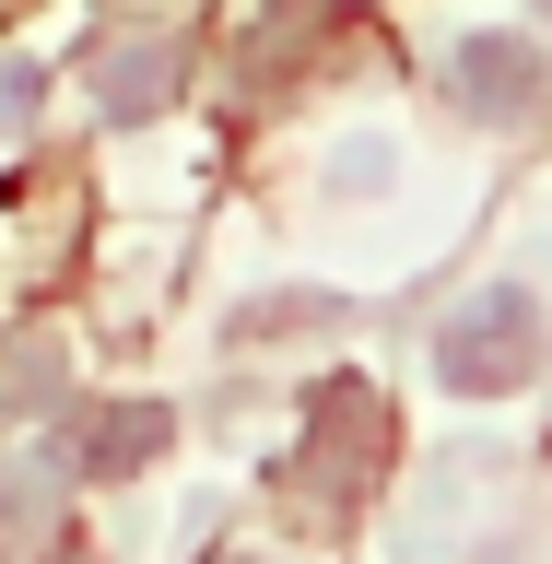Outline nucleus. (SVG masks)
<instances>
[{
	"label": "nucleus",
	"instance_id": "obj_1",
	"mask_svg": "<svg viewBox=\"0 0 552 564\" xmlns=\"http://www.w3.org/2000/svg\"><path fill=\"white\" fill-rule=\"evenodd\" d=\"M529 365H541V306H529L518 282L470 294V306L447 317V341H435V377H447L458 400H494V388H518Z\"/></svg>",
	"mask_w": 552,
	"mask_h": 564
},
{
	"label": "nucleus",
	"instance_id": "obj_2",
	"mask_svg": "<svg viewBox=\"0 0 552 564\" xmlns=\"http://www.w3.org/2000/svg\"><path fill=\"white\" fill-rule=\"evenodd\" d=\"M377 458H388V388L377 377H329V388H317V412H306V470L329 494H353Z\"/></svg>",
	"mask_w": 552,
	"mask_h": 564
},
{
	"label": "nucleus",
	"instance_id": "obj_3",
	"mask_svg": "<svg viewBox=\"0 0 552 564\" xmlns=\"http://www.w3.org/2000/svg\"><path fill=\"white\" fill-rule=\"evenodd\" d=\"M541 95H552V70H541V47H529V35H470V47H458V106H470V118L529 130V118H541Z\"/></svg>",
	"mask_w": 552,
	"mask_h": 564
},
{
	"label": "nucleus",
	"instance_id": "obj_4",
	"mask_svg": "<svg viewBox=\"0 0 552 564\" xmlns=\"http://www.w3.org/2000/svg\"><path fill=\"white\" fill-rule=\"evenodd\" d=\"M176 412L165 400H106V412L71 423V470H95V482H118V470H141V458H165Z\"/></svg>",
	"mask_w": 552,
	"mask_h": 564
},
{
	"label": "nucleus",
	"instance_id": "obj_5",
	"mask_svg": "<svg viewBox=\"0 0 552 564\" xmlns=\"http://www.w3.org/2000/svg\"><path fill=\"white\" fill-rule=\"evenodd\" d=\"M176 59H188V47H176V35H130V47H106V118H141V106H165V83H176Z\"/></svg>",
	"mask_w": 552,
	"mask_h": 564
},
{
	"label": "nucleus",
	"instance_id": "obj_6",
	"mask_svg": "<svg viewBox=\"0 0 552 564\" xmlns=\"http://www.w3.org/2000/svg\"><path fill=\"white\" fill-rule=\"evenodd\" d=\"M24 400H59V341H12L0 352V412H24Z\"/></svg>",
	"mask_w": 552,
	"mask_h": 564
},
{
	"label": "nucleus",
	"instance_id": "obj_7",
	"mask_svg": "<svg viewBox=\"0 0 552 564\" xmlns=\"http://www.w3.org/2000/svg\"><path fill=\"white\" fill-rule=\"evenodd\" d=\"M24 95H35V83H24V70H0V118H24Z\"/></svg>",
	"mask_w": 552,
	"mask_h": 564
},
{
	"label": "nucleus",
	"instance_id": "obj_8",
	"mask_svg": "<svg viewBox=\"0 0 552 564\" xmlns=\"http://www.w3.org/2000/svg\"><path fill=\"white\" fill-rule=\"evenodd\" d=\"M541 12H552V0H541Z\"/></svg>",
	"mask_w": 552,
	"mask_h": 564
}]
</instances>
